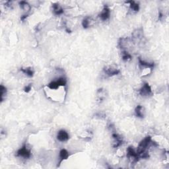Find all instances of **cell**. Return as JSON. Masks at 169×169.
I'll return each mask as SVG.
<instances>
[{
	"mask_svg": "<svg viewBox=\"0 0 169 169\" xmlns=\"http://www.w3.org/2000/svg\"><path fill=\"white\" fill-rule=\"evenodd\" d=\"M112 137L113 138V147L114 148H118L119 146L121 145L123 143L122 138L119 136L118 133L116 132H114L112 133Z\"/></svg>",
	"mask_w": 169,
	"mask_h": 169,
	"instance_id": "7",
	"label": "cell"
},
{
	"mask_svg": "<svg viewBox=\"0 0 169 169\" xmlns=\"http://www.w3.org/2000/svg\"><path fill=\"white\" fill-rule=\"evenodd\" d=\"M20 71L29 77H33L34 73L33 69L31 67H22L20 68Z\"/></svg>",
	"mask_w": 169,
	"mask_h": 169,
	"instance_id": "13",
	"label": "cell"
},
{
	"mask_svg": "<svg viewBox=\"0 0 169 169\" xmlns=\"http://www.w3.org/2000/svg\"><path fill=\"white\" fill-rule=\"evenodd\" d=\"M32 88V84H28V85H27L26 86H25L24 87V92H29L30 91V90H31Z\"/></svg>",
	"mask_w": 169,
	"mask_h": 169,
	"instance_id": "20",
	"label": "cell"
},
{
	"mask_svg": "<svg viewBox=\"0 0 169 169\" xmlns=\"http://www.w3.org/2000/svg\"><path fill=\"white\" fill-rule=\"evenodd\" d=\"M125 3L129 4V8H130L132 11H135V12L139 11V4H138L137 3H136L135 1H126Z\"/></svg>",
	"mask_w": 169,
	"mask_h": 169,
	"instance_id": "15",
	"label": "cell"
},
{
	"mask_svg": "<svg viewBox=\"0 0 169 169\" xmlns=\"http://www.w3.org/2000/svg\"><path fill=\"white\" fill-rule=\"evenodd\" d=\"M16 156L24 158H29L31 156V151H30V149L27 147L26 144H24L16 152Z\"/></svg>",
	"mask_w": 169,
	"mask_h": 169,
	"instance_id": "2",
	"label": "cell"
},
{
	"mask_svg": "<svg viewBox=\"0 0 169 169\" xmlns=\"http://www.w3.org/2000/svg\"><path fill=\"white\" fill-rule=\"evenodd\" d=\"M67 81L65 78L61 77L59 78L56 81H51V83L48 84V87L50 88L51 90H56L57 88L60 87V86H65L66 85Z\"/></svg>",
	"mask_w": 169,
	"mask_h": 169,
	"instance_id": "1",
	"label": "cell"
},
{
	"mask_svg": "<svg viewBox=\"0 0 169 169\" xmlns=\"http://www.w3.org/2000/svg\"><path fill=\"white\" fill-rule=\"evenodd\" d=\"M6 93H7V88L3 84H1V86H0V99H1V102L3 100V97Z\"/></svg>",
	"mask_w": 169,
	"mask_h": 169,
	"instance_id": "18",
	"label": "cell"
},
{
	"mask_svg": "<svg viewBox=\"0 0 169 169\" xmlns=\"http://www.w3.org/2000/svg\"><path fill=\"white\" fill-rule=\"evenodd\" d=\"M121 57H122L123 60L125 61L130 60L131 59V55H130V53L125 50L122 51V52H121Z\"/></svg>",
	"mask_w": 169,
	"mask_h": 169,
	"instance_id": "17",
	"label": "cell"
},
{
	"mask_svg": "<svg viewBox=\"0 0 169 169\" xmlns=\"http://www.w3.org/2000/svg\"><path fill=\"white\" fill-rule=\"evenodd\" d=\"M139 94L143 96H149L152 94L151 86L149 83H145L139 90Z\"/></svg>",
	"mask_w": 169,
	"mask_h": 169,
	"instance_id": "4",
	"label": "cell"
},
{
	"mask_svg": "<svg viewBox=\"0 0 169 169\" xmlns=\"http://www.w3.org/2000/svg\"><path fill=\"white\" fill-rule=\"evenodd\" d=\"M19 5L21 9L24 10H30V5H28L27 2L26 1H20L19 2Z\"/></svg>",
	"mask_w": 169,
	"mask_h": 169,
	"instance_id": "19",
	"label": "cell"
},
{
	"mask_svg": "<svg viewBox=\"0 0 169 169\" xmlns=\"http://www.w3.org/2000/svg\"><path fill=\"white\" fill-rule=\"evenodd\" d=\"M106 98V92L103 88H99L97 91V100L99 102H102Z\"/></svg>",
	"mask_w": 169,
	"mask_h": 169,
	"instance_id": "12",
	"label": "cell"
},
{
	"mask_svg": "<svg viewBox=\"0 0 169 169\" xmlns=\"http://www.w3.org/2000/svg\"><path fill=\"white\" fill-rule=\"evenodd\" d=\"M52 10L53 13L55 15H60L63 13V9L59 3H53L52 4Z\"/></svg>",
	"mask_w": 169,
	"mask_h": 169,
	"instance_id": "9",
	"label": "cell"
},
{
	"mask_svg": "<svg viewBox=\"0 0 169 169\" xmlns=\"http://www.w3.org/2000/svg\"><path fill=\"white\" fill-rule=\"evenodd\" d=\"M57 139L61 142L66 141L69 139V135L64 129H61L57 133Z\"/></svg>",
	"mask_w": 169,
	"mask_h": 169,
	"instance_id": "8",
	"label": "cell"
},
{
	"mask_svg": "<svg viewBox=\"0 0 169 169\" xmlns=\"http://www.w3.org/2000/svg\"><path fill=\"white\" fill-rule=\"evenodd\" d=\"M135 114L136 116L138 118H143L144 116H145V111H144V108L141 105H138V106L135 108Z\"/></svg>",
	"mask_w": 169,
	"mask_h": 169,
	"instance_id": "10",
	"label": "cell"
},
{
	"mask_svg": "<svg viewBox=\"0 0 169 169\" xmlns=\"http://www.w3.org/2000/svg\"><path fill=\"white\" fill-rule=\"evenodd\" d=\"M68 157H69V152L66 149H62L59 151V158H60L59 163H61L63 160H66Z\"/></svg>",
	"mask_w": 169,
	"mask_h": 169,
	"instance_id": "14",
	"label": "cell"
},
{
	"mask_svg": "<svg viewBox=\"0 0 169 169\" xmlns=\"http://www.w3.org/2000/svg\"><path fill=\"white\" fill-rule=\"evenodd\" d=\"M139 63L140 66H141L142 67H145V68H149V69H153L154 64V63H149V62H147V61L142 60V59L139 57Z\"/></svg>",
	"mask_w": 169,
	"mask_h": 169,
	"instance_id": "11",
	"label": "cell"
},
{
	"mask_svg": "<svg viewBox=\"0 0 169 169\" xmlns=\"http://www.w3.org/2000/svg\"><path fill=\"white\" fill-rule=\"evenodd\" d=\"M91 24V18L86 17L82 21V26L84 28H88Z\"/></svg>",
	"mask_w": 169,
	"mask_h": 169,
	"instance_id": "16",
	"label": "cell"
},
{
	"mask_svg": "<svg viewBox=\"0 0 169 169\" xmlns=\"http://www.w3.org/2000/svg\"><path fill=\"white\" fill-rule=\"evenodd\" d=\"M98 17L103 21L107 20L110 17V9L107 5H104V7L100 12V13L98 15Z\"/></svg>",
	"mask_w": 169,
	"mask_h": 169,
	"instance_id": "6",
	"label": "cell"
},
{
	"mask_svg": "<svg viewBox=\"0 0 169 169\" xmlns=\"http://www.w3.org/2000/svg\"><path fill=\"white\" fill-rule=\"evenodd\" d=\"M104 74L108 77H112V76L118 75L119 73V70L116 67L112 66H107L103 69Z\"/></svg>",
	"mask_w": 169,
	"mask_h": 169,
	"instance_id": "5",
	"label": "cell"
},
{
	"mask_svg": "<svg viewBox=\"0 0 169 169\" xmlns=\"http://www.w3.org/2000/svg\"><path fill=\"white\" fill-rule=\"evenodd\" d=\"M127 156L133 162H136L139 160V156L132 147H129L127 149Z\"/></svg>",
	"mask_w": 169,
	"mask_h": 169,
	"instance_id": "3",
	"label": "cell"
}]
</instances>
